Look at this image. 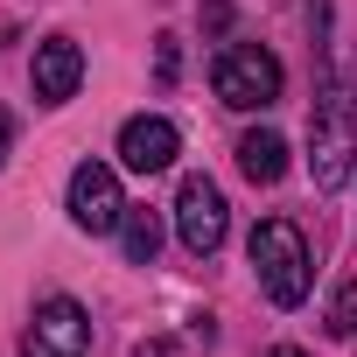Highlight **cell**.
Returning <instances> with one entry per match:
<instances>
[{
  "label": "cell",
  "mask_w": 357,
  "mask_h": 357,
  "mask_svg": "<svg viewBox=\"0 0 357 357\" xmlns=\"http://www.w3.org/2000/svg\"><path fill=\"white\" fill-rule=\"evenodd\" d=\"M252 280H259V294L273 301V308H301L308 301V287H315V259H308V238L287 225V218H266V225H252Z\"/></svg>",
  "instance_id": "obj_1"
},
{
  "label": "cell",
  "mask_w": 357,
  "mask_h": 357,
  "mask_svg": "<svg viewBox=\"0 0 357 357\" xmlns=\"http://www.w3.org/2000/svg\"><path fill=\"white\" fill-rule=\"evenodd\" d=\"M357 161V105L343 91L336 70H322V98H315V126H308V175L315 190H343Z\"/></svg>",
  "instance_id": "obj_2"
},
{
  "label": "cell",
  "mask_w": 357,
  "mask_h": 357,
  "mask_svg": "<svg viewBox=\"0 0 357 357\" xmlns=\"http://www.w3.org/2000/svg\"><path fill=\"white\" fill-rule=\"evenodd\" d=\"M211 84H218V98H225L231 112H266V105H280L287 70H280V56H273L266 43H225Z\"/></svg>",
  "instance_id": "obj_3"
},
{
  "label": "cell",
  "mask_w": 357,
  "mask_h": 357,
  "mask_svg": "<svg viewBox=\"0 0 357 357\" xmlns=\"http://www.w3.org/2000/svg\"><path fill=\"white\" fill-rule=\"evenodd\" d=\"M231 231V204L211 175H183V190H175V238H183L190 259H211Z\"/></svg>",
  "instance_id": "obj_4"
},
{
  "label": "cell",
  "mask_w": 357,
  "mask_h": 357,
  "mask_svg": "<svg viewBox=\"0 0 357 357\" xmlns=\"http://www.w3.org/2000/svg\"><path fill=\"white\" fill-rule=\"evenodd\" d=\"M63 211H70V225L91 231V238L119 231V218H126L119 168H105V161H77V168H70V190H63Z\"/></svg>",
  "instance_id": "obj_5"
},
{
  "label": "cell",
  "mask_w": 357,
  "mask_h": 357,
  "mask_svg": "<svg viewBox=\"0 0 357 357\" xmlns=\"http://www.w3.org/2000/svg\"><path fill=\"white\" fill-rule=\"evenodd\" d=\"M22 357H91V315L70 294L36 301V315L22 329Z\"/></svg>",
  "instance_id": "obj_6"
},
{
  "label": "cell",
  "mask_w": 357,
  "mask_h": 357,
  "mask_svg": "<svg viewBox=\"0 0 357 357\" xmlns=\"http://www.w3.org/2000/svg\"><path fill=\"white\" fill-rule=\"evenodd\" d=\"M175 154H183V133H175L168 112H133V119L119 126V168L161 175V168H175Z\"/></svg>",
  "instance_id": "obj_7"
},
{
  "label": "cell",
  "mask_w": 357,
  "mask_h": 357,
  "mask_svg": "<svg viewBox=\"0 0 357 357\" xmlns=\"http://www.w3.org/2000/svg\"><path fill=\"white\" fill-rule=\"evenodd\" d=\"M29 84H36L43 105H70L77 84H84V50L70 36H43L36 43V63H29Z\"/></svg>",
  "instance_id": "obj_8"
},
{
  "label": "cell",
  "mask_w": 357,
  "mask_h": 357,
  "mask_svg": "<svg viewBox=\"0 0 357 357\" xmlns=\"http://www.w3.org/2000/svg\"><path fill=\"white\" fill-rule=\"evenodd\" d=\"M238 175H245V183H259V190H273L280 175H287V140H280L273 126L238 133Z\"/></svg>",
  "instance_id": "obj_9"
},
{
  "label": "cell",
  "mask_w": 357,
  "mask_h": 357,
  "mask_svg": "<svg viewBox=\"0 0 357 357\" xmlns=\"http://www.w3.org/2000/svg\"><path fill=\"white\" fill-rule=\"evenodd\" d=\"M119 252H126L133 266H154V252H161V218L126 204V218H119Z\"/></svg>",
  "instance_id": "obj_10"
},
{
  "label": "cell",
  "mask_w": 357,
  "mask_h": 357,
  "mask_svg": "<svg viewBox=\"0 0 357 357\" xmlns=\"http://www.w3.org/2000/svg\"><path fill=\"white\" fill-rule=\"evenodd\" d=\"M329 336H357V280H343L329 294Z\"/></svg>",
  "instance_id": "obj_11"
},
{
  "label": "cell",
  "mask_w": 357,
  "mask_h": 357,
  "mask_svg": "<svg viewBox=\"0 0 357 357\" xmlns=\"http://www.w3.org/2000/svg\"><path fill=\"white\" fill-rule=\"evenodd\" d=\"M8 154H15V119L0 112V168H8Z\"/></svg>",
  "instance_id": "obj_12"
},
{
  "label": "cell",
  "mask_w": 357,
  "mask_h": 357,
  "mask_svg": "<svg viewBox=\"0 0 357 357\" xmlns=\"http://www.w3.org/2000/svg\"><path fill=\"white\" fill-rule=\"evenodd\" d=\"M266 357H315V350H301V343H273Z\"/></svg>",
  "instance_id": "obj_13"
}]
</instances>
